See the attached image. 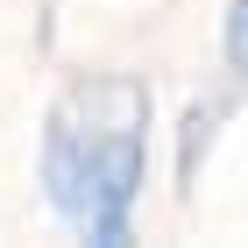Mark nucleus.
Returning a JSON list of instances; mask_svg holds the SVG:
<instances>
[{
	"mask_svg": "<svg viewBox=\"0 0 248 248\" xmlns=\"http://www.w3.org/2000/svg\"><path fill=\"white\" fill-rule=\"evenodd\" d=\"M149 149V93L135 78H78L43 121V185L50 206L85 241H128Z\"/></svg>",
	"mask_w": 248,
	"mask_h": 248,
	"instance_id": "nucleus-1",
	"label": "nucleus"
},
{
	"mask_svg": "<svg viewBox=\"0 0 248 248\" xmlns=\"http://www.w3.org/2000/svg\"><path fill=\"white\" fill-rule=\"evenodd\" d=\"M227 57H234V71L248 78V0H234V15H227Z\"/></svg>",
	"mask_w": 248,
	"mask_h": 248,
	"instance_id": "nucleus-2",
	"label": "nucleus"
}]
</instances>
